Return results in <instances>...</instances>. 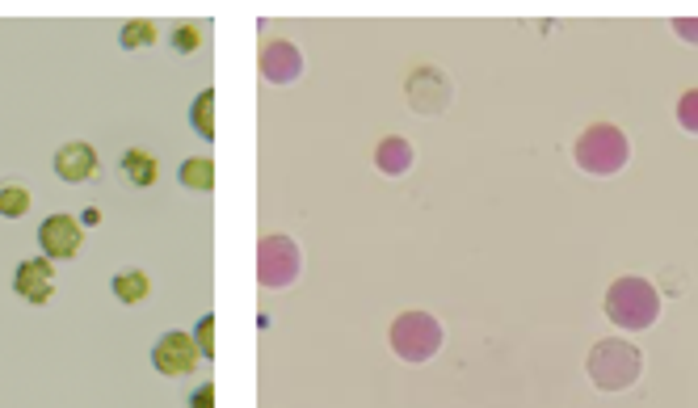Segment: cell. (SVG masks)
Here are the masks:
<instances>
[{
	"mask_svg": "<svg viewBox=\"0 0 698 408\" xmlns=\"http://www.w3.org/2000/svg\"><path fill=\"white\" fill-rule=\"evenodd\" d=\"M606 316L614 329L623 333H644L661 320V291L640 274H623L610 282L606 291Z\"/></svg>",
	"mask_w": 698,
	"mask_h": 408,
	"instance_id": "1",
	"label": "cell"
},
{
	"mask_svg": "<svg viewBox=\"0 0 698 408\" xmlns=\"http://www.w3.org/2000/svg\"><path fill=\"white\" fill-rule=\"evenodd\" d=\"M585 375L598 392H627V387L640 383L644 375V354L635 341H623V337H606L589 350L585 358Z\"/></svg>",
	"mask_w": 698,
	"mask_h": 408,
	"instance_id": "2",
	"label": "cell"
},
{
	"mask_svg": "<svg viewBox=\"0 0 698 408\" xmlns=\"http://www.w3.org/2000/svg\"><path fill=\"white\" fill-rule=\"evenodd\" d=\"M572 160H577V169L589 177H614L627 169L631 139L614 127V122H593V127L581 131L577 148H572Z\"/></svg>",
	"mask_w": 698,
	"mask_h": 408,
	"instance_id": "3",
	"label": "cell"
},
{
	"mask_svg": "<svg viewBox=\"0 0 698 408\" xmlns=\"http://www.w3.org/2000/svg\"><path fill=\"white\" fill-rule=\"evenodd\" d=\"M387 341H392L396 358H404V362H429V358H438L446 333H442V320L438 316L413 308V312H404V316L392 320Z\"/></svg>",
	"mask_w": 698,
	"mask_h": 408,
	"instance_id": "4",
	"label": "cell"
},
{
	"mask_svg": "<svg viewBox=\"0 0 698 408\" xmlns=\"http://www.w3.org/2000/svg\"><path fill=\"white\" fill-rule=\"evenodd\" d=\"M303 274V253L291 236H265L257 249V278L265 291H286L295 287Z\"/></svg>",
	"mask_w": 698,
	"mask_h": 408,
	"instance_id": "5",
	"label": "cell"
},
{
	"mask_svg": "<svg viewBox=\"0 0 698 408\" xmlns=\"http://www.w3.org/2000/svg\"><path fill=\"white\" fill-rule=\"evenodd\" d=\"M198 362H202V350H198L194 333H186V329H169V333H160L152 341V366H156L164 379L194 375Z\"/></svg>",
	"mask_w": 698,
	"mask_h": 408,
	"instance_id": "6",
	"label": "cell"
},
{
	"mask_svg": "<svg viewBox=\"0 0 698 408\" xmlns=\"http://www.w3.org/2000/svg\"><path fill=\"white\" fill-rule=\"evenodd\" d=\"M80 244H85V228H80V219H72V215H47L43 223H38V249H43V257L72 261L80 253Z\"/></svg>",
	"mask_w": 698,
	"mask_h": 408,
	"instance_id": "7",
	"label": "cell"
},
{
	"mask_svg": "<svg viewBox=\"0 0 698 408\" xmlns=\"http://www.w3.org/2000/svg\"><path fill=\"white\" fill-rule=\"evenodd\" d=\"M55 261L51 257H26L13 270V291L26 303H51L55 299Z\"/></svg>",
	"mask_w": 698,
	"mask_h": 408,
	"instance_id": "8",
	"label": "cell"
},
{
	"mask_svg": "<svg viewBox=\"0 0 698 408\" xmlns=\"http://www.w3.org/2000/svg\"><path fill=\"white\" fill-rule=\"evenodd\" d=\"M97 173H101V156L93 152V144H85V139H72V144L55 152V177L68 181V186H85Z\"/></svg>",
	"mask_w": 698,
	"mask_h": 408,
	"instance_id": "9",
	"label": "cell"
},
{
	"mask_svg": "<svg viewBox=\"0 0 698 408\" xmlns=\"http://www.w3.org/2000/svg\"><path fill=\"white\" fill-rule=\"evenodd\" d=\"M261 76L270 85H295L303 76V51L295 43H286V38H270L261 51Z\"/></svg>",
	"mask_w": 698,
	"mask_h": 408,
	"instance_id": "10",
	"label": "cell"
},
{
	"mask_svg": "<svg viewBox=\"0 0 698 408\" xmlns=\"http://www.w3.org/2000/svg\"><path fill=\"white\" fill-rule=\"evenodd\" d=\"M408 106L417 114H442L450 106V85L438 68H417L408 80Z\"/></svg>",
	"mask_w": 698,
	"mask_h": 408,
	"instance_id": "11",
	"label": "cell"
},
{
	"mask_svg": "<svg viewBox=\"0 0 698 408\" xmlns=\"http://www.w3.org/2000/svg\"><path fill=\"white\" fill-rule=\"evenodd\" d=\"M118 173H122L127 186L152 190L156 181H160V160L152 152H143V148H127V152H122V160H118Z\"/></svg>",
	"mask_w": 698,
	"mask_h": 408,
	"instance_id": "12",
	"label": "cell"
},
{
	"mask_svg": "<svg viewBox=\"0 0 698 408\" xmlns=\"http://www.w3.org/2000/svg\"><path fill=\"white\" fill-rule=\"evenodd\" d=\"M375 169H379L383 177H404L408 169H413V144H408L404 135L379 139V148H375Z\"/></svg>",
	"mask_w": 698,
	"mask_h": 408,
	"instance_id": "13",
	"label": "cell"
},
{
	"mask_svg": "<svg viewBox=\"0 0 698 408\" xmlns=\"http://www.w3.org/2000/svg\"><path fill=\"white\" fill-rule=\"evenodd\" d=\"M110 291H114L118 303H127V308H139V303L152 295V278L143 274V270H135V265H127V270H118V274L110 278Z\"/></svg>",
	"mask_w": 698,
	"mask_h": 408,
	"instance_id": "14",
	"label": "cell"
},
{
	"mask_svg": "<svg viewBox=\"0 0 698 408\" xmlns=\"http://www.w3.org/2000/svg\"><path fill=\"white\" fill-rule=\"evenodd\" d=\"M177 181L194 194H211L215 190V160L211 156H186L177 169Z\"/></svg>",
	"mask_w": 698,
	"mask_h": 408,
	"instance_id": "15",
	"label": "cell"
},
{
	"mask_svg": "<svg viewBox=\"0 0 698 408\" xmlns=\"http://www.w3.org/2000/svg\"><path fill=\"white\" fill-rule=\"evenodd\" d=\"M160 43V26L148 22V17H135V22H127L118 30V47L122 51H148Z\"/></svg>",
	"mask_w": 698,
	"mask_h": 408,
	"instance_id": "16",
	"label": "cell"
},
{
	"mask_svg": "<svg viewBox=\"0 0 698 408\" xmlns=\"http://www.w3.org/2000/svg\"><path fill=\"white\" fill-rule=\"evenodd\" d=\"M190 127H194L202 139H215V89H211V85L194 97V106H190Z\"/></svg>",
	"mask_w": 698,
	"mask_h": 408,
	"instance_id": "17",
	"label": "cell"
},
{
	"mask_svg": "<svg viewBox=\"0 0 698 408\" xmlns=\"http://www.w3.org/2000/svg\"><path fill=\"white\" fill-rule=\"evenodd\" d=\"M30 190L22 186V181H5V186H0V215L5 219H26L30 215Z\"/></svg>",
	"mask_w": 698,
	"mask_h": 408,
	"instance_id": "18",
	"label": "cell"
},
{
	"mask_svg": "<svg viewBox=\"0 0 698 408\" xmlns=\"http://www.w3.org/2000/svg\"><path fill=\"white\" fill-rule=\"evenodd\" d=\"M169 47H173L177 55H194V51L202 47V26H194V22H181V26L173 30V38H169Z\"/></svg>",
	"mask_w": 698,
	"mask_h": 408,
	"instance_id": "19",
	"label": "cell"
},
{
	"mask_svg": "<svg viewBox=\"0 0 698 408\" xmlns=\"http://www.w3.org/2000/svg\"><path fill=\"white\" fill-rule=\"evenodd\" d=\"M677 122H682V131L698 135V89H686L677 97Z\"/></svg>",
	"mask_w": 698,
	"mask_h": 408,
	"instance_id": "20",
	"label": "cell"
},
{
	"mask_svg": "<svg viewBox=\"0 0 698 408\" xmlns=\"http://www.w3.org/2000/svg\"><path fill=\"white\" fill-rule=\"evenodd\" d=\"M194 341H198L202 358H215V316H211V312L194 324Z\"/></svg>",
	"mask_w": 698,
	"mask_h": 408,
	"instance_id": "21",
	"label": "cell"
},
{
	"mask_svg": "<svg viewBox=\"0 0 698 408\" xmlns=\"http://www.w3.org/2000/svg\"><path fill=\"white\" fill-rule=\"evenodd\" d=\"M190 408H215V383H198L194 392H190Z\"/></svg>",
	"mask_w": 698,
	"mask_h": 408,
	"instance_id": "22",
	"label": "cell"
},
{
	"mask_svg": "<svg viewBox=\"0 0 698 408\" xmlns=\"http://www.w3.org/2000/svg\"><path fill=\"white\" fill-rule=\"evenodd\" d=\"M673 34H682L686 43L698 47V17H673Z\"/></svg>",
	"mask_w": 698,
	"mask_h": 408,
	"instance_id": "23",
	"label": "cell"
},
{
	"mask_svg": "<svg viewBox=\"0 0 698 408\" xmlns=\"http://www.w3.org/2000/svg\"><path fill=\"white\" fill-rule=\"evenodd\" d=\"M97 223H101V211H97V207H85V211H80V228H97Z\"/></svg>",
	"mask_w": 698,
	"mask_h": 408,
	"instance_id": "24",
	"label": "cell"
}]
</instances>
